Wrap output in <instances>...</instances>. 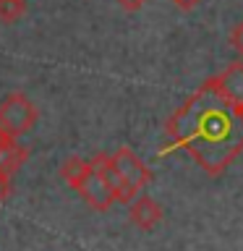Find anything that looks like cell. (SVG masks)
Returning <instances> with one entry per match:
<instances>
[{"instance_id": "obj_2", "label": "cell", "mask_w": 243, "mask_h": 251, "mask_svg": "<svg viewBox=\"0 0 243 251\" xmlns=\"http://www.w3.org/2000/svg\"><path fill=\"white\" fill-rule=\"evenodd\" d=\"M34 123H37V107L26 94L13 92L3 100V105H0V128L11 139L26 133Z\"/></svg>"}, {"instance_id": "obj_4", "label": "cell", "mask_w": 243, "mask_h": 251, "mask_svg": "<svg viewBox=\"0 0 243 251\" xmlns=\"http://www.w3.org/2000/svg\"><path fill=\"white\" fill-rule=\"evenodd\" d=\"M76 191L84 196V201L89 204L92 209H97V212H107L118 201L115 194H113V188L105 183V178L99 176V170L94 168V165H92V170L84 176L81 183L76 186Z\"/></svg>"}, {"instance_id": "obj_3", "label": "cell", "mask_w": 243, "mask_h": 251, "mask_svg": "<svg viewBox=\"0 0 243 251\" xmlns=\"http://www.w3.org/2000/svg\"><path fill=\"white\" fill-rule=\"evenodd\" d=\"M110 157H113V162L118 165V170H121L125 186L131 188V194L139 196V191H144V186L152 180V170H149L128 147H118Z\"/></svg>"}, {"instance_id": "obj_8", "label": "cell", "mask_w": 243, "mask_h": 251, "mask_svg": "<svg viewBox=\"0 0 243 251\" xmlns=\"http://www.w3.org/2000/svg\"><path fill=\"white\" fill-rule=\"evenodd\" d=\"M26 157H29L26 147H21V144H16V141H11V144L0 147V170L8 173V176H13L16 170L24 168Z\"/></svg>"}, {"instance_id": "obj_1", "label": "cell", "mask_w": 243, "mask_h": 251, "mask_svg": "<svg viewBox=\"0 0 243 251\" xmlns=\"http://www.w3.org/2000/svg\"><path fill=\"white\" fill-rule=\"evenodd\" d=\"M168 147H180L207 173L219 176L243 152V121L207 78L165 123Z\"/></svg>"}, {"instance_id": "obj_16", "label": "cell", "mask_w": 243, "mask_h": 251, "mask_svg": "<svg viewBox=\"0 0 243 251\" xmlns=\"http://www.w3.org/2000/svg\"><path fill=\"white\" fill-rule=\"evenodd\" d=\"M235 113H238V115H241V121H243V102H241V105H235Z\"/></svg>"}, {"instance_id": "obj_6", "label": "cell", "mask_w": 243, "mask_h": 251, "mask_svg": "<svg viewBox=\"0 0 243 251\" xmlns=\"http://www.w3.org/2000/svg\"><path fill=\"white\" fill-rule=\"evenodd\" d=\"M215 86L219 92H222V97L227 102H233V105H241L243 102V60H235L230 63L222 74L212 78Z\"/></svg>"}, {"instance_id": "obj_9", "label": "cell", "mask_w": 243, "mask_h": 251, "mask_svg": "<svg viewBox=\"0 0 243 251\" xmlns=\"http://www.w3.org/2000/svg\"><path fill=\"white\" fill-rule=\"evenodd\" d=\"M92 170V162H86V160H81V157H68L66 162L60 165V176H63V180H66L68 186H78L84 180V176Z\"/></svg>"}, {"instance_id": "obj_14", "label": "cell", "mask_w": 243, "mask_h": 251, "mask_svg": "<svg viewBox=\"0 0 243 251\" xmlns=\"http://www.w3.org/2000/svg\"><path fill=\"white\" fill-rule=\"evenodd\" d=\"M118 3H121V5L125 8V11H139V8L144 5L146 0H118Z\"/></svg>"}, {"instance_id": "obj_15", "label": "cell", "mask_w": 243, "mask_h": 251, "mask_svg": "<svg viewBox=\"0 0 243 251\" xmlns=\"http://www.w3.org/2000/svg\"><path fill=\"white\" fill-rule=\"evenodd\" d=\"M11 141H16V139H11V136H8V133H5L3 128H0V147H5V144H11Z\"/></svg>"}, {"instance_id": "obj_10", "label": "cell", "mask_w": 243, "mask_h": 251, "mask_svg": "<svg viewBox=\"0 0 243 251\" xmlns=\"http://www.w3.org/2000/svg\"><path fill=\"white\" fill-rule=\"evenodd\" d=\"M24 11H26L24 0H0V21L13 24L24 16Z\"/></svg>"}, {"instance_id": "obj_7", "label": "cell", "mask_w": 243, "mask_h": 251, "mask_svg": "<svg viewBox=\"0 0 243 251\" xmlns=\"http://www.w3.org/2000/svg\"><path fill=\"white\" fill-rule=\"evenodd\" d=\"M128 215H131V223L136 227L152 230V227H157L162 220V207L152 199V196H136V199L128 204Z\"/></svg>"}, {"instance_id": "obj_5", "label": "cell", "mask_w": 243, "mask_h": 251, "mask_svg": "<svg viewBox=\"0 0 243 251\" xmlns=\"http://www.w3.org/2000/svg\"><path fill=\"white\" fill-rule=\"evenodd\" d=\"M92 165L99 170V176L105 178V183L113 188V194H115V199L121 201V204H131L136 196L131 194V188L125 186V180H123V176H121V170H118V165L113 162V157L110 154H97L92 160Z\"/></svg>"}, {"instance_id": "obj_11", "label": "cell", "mask_w": 243, "mask_h": 251, "mask_svg": "<svg viewBox=\"0 0 243 251\" xmlns=\"http://www.w3.org/2000/svg\"><path fill=\"white\" fill-rule=\"evenodd\" d=\"M230 45H233V50L243 58V21L233 29V34H230Z\"/></svg>"}, {"instance_id": "obj_12", "label": "cell", "mask_w": 243, "mask_h": 251, "mask_svg": "<svg viewBox=\"0 0 243 251\" xmlns=\"http://www.w3.org/2000/svg\"><path fill=\"white\" fill-rule=\"evenodd\" d=\"M8 196H11V176L0 170V204H3Z\"/></svg>"}, {"instance_id": "obj_13", "label": "cell", "mask_w": 243, "mask_h": 251, "mask_svg": "<svg viewBox=\"0 0 243 251\" xmlns=\"http://www.w3.org/2000/svg\"><path fill=\"white\" fill-rule=\"evenodd\" d=\"M172 3H175V8H180V11H194L201 0H172Z\"/></svg>"}]
</instances>
